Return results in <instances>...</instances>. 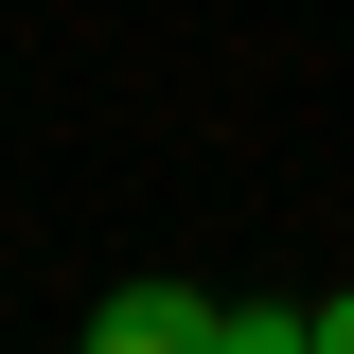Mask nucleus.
I'll return each instance as SVG.
<instances>
[{"label": "nucleus", "instance_id": "2", "mask_svg": "<svg viewBox=\"0 0 354 354\" xmlns=\"http://www.w3.org/2000/svg\"><path fill=\"white\" fill-rule=\"evenodd\" d=\"M319 354H354V283H337V301H319Z\"/></svg>", "mask_w": 354, "mask_h": 354}, {"label": "nucleus", "instance_id": "1", "mask_svg": "<svg viewBox=\"0 0 354 354\" xmlns=\"http://www.w3.org/2000/svg\"><path fill=\"white\" fill-rule=\"evenodd\" d=\"M88 354H230V301H195V283H124V301H88Z\"/></svg>", "mask_w": 354, "mask_h": 354}]
</instances>
